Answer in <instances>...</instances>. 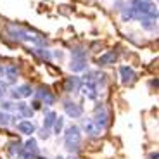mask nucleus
Instances as JSON below:
<instances>
[{"label":"nucleus","instance_id":"nucleus-1","mask_svg":"<svg viewBox=\"0 0 159 159\" xmlns=\"http://www.w3.org/2000/svg\"><path fill=\"white\" fill-rule=\"evenodd\" d=\"M130 9L133 11V19H157V5L152 0H131Z\"/></svg>","mask_w":159,"mask_h":159},{"label":"nucleus","instance_id":"nucleus-2","mask_svg":"<svg viewBox=\"0 0 159 159\" xmlns=\"http://www.w3.org/2000/svg\"><path fill=\"white\" fill-rule=\"evenodd\" d=\"M7 33L11 35V38L17 40V42H26V43H35V45H43V38L35 33L28 31V30L21 28V26H16V24H11L7 30Z\"/></svg>","mask_w":159,"mask_h":159},{"label":"nucleus","instance_id":"nucleus-3","mask_svg":"<svg viewBox=\"0 0 159 159\" xmlns=\"http://www.w3.org/2000/svg\"><path fill=\"white\" fill-rule=\"evenodd\" d=\"M80 145H81V130L78 125H71L64 131V147L75 154L80 151Z\"/></svg>","mask_w":159,"mask_h":159},{"label":"nucleus","instance_id":"nucleus-4","mask_svg":"<svg viewBox=\"0 0 159 159\" xmlns=\"http://www.w3.org/2000/svg\"><path fill=\"white\" fill-rule=\"evenodd\" d=\"M109 109L104 106V104H97L95 106V116H93V121H95L97 125H99L100 128H107L109 126V121H111V118H109Z\"/></svg>","mask_w":159,"mask_h":159},{"label":"nucleus","instance_id":"nucleus-5","mask_svg":"<svg viewBox=\"0 0 159 159\" xmlns=\"http://www.w3.org/2000/svg\"><path fill=\"white\" fill-rule=\"evenodd\" d=\"M62 109H64V112H66L69 118H73V119H78V118L83 116V107H81L80 104L73 102V100H64Z\"/></svg>","mask_w":159,"mask_h":159},{"label":"nucleus","instance_id":"nucleus-6","mask_svg":"<svg viewBox=\"0 0 159 159\" xmlns=\"http://www.w3.org/2000/svg\"><path fill=\"white\" fill-rule=\"evenodd\" d=\"M21 159H36L38 157V145H36V140H28V142L23 145V151H21Z\"/></svg>","mask_w":159,"mask_h":159},{"label":"nucleus","instance_id":"nucleus-7","mask_svg":"<svg viewBox=\"0 0 159 159\" xmlns=\"http://www.w3.org/2000/svg\"><path fill=\"white\" fill-rule=\"evenodd\" d=\"M119 76H121V83L126 85V87L133 85L135 83V80H137L135 69L130 68V66H121V68H119Z\"/></svg>","mask_w":159,"mask_h":159},{"label":"nucleus","instance_id":"nucleus-8","mask_svg":"<svg viewBox=\"0 0 159 159\" xmlns=\"http://www.w3.org/2000/svg\"><path fill=\"white\" fill-rule=\"evenodd\" d=\"M80 90L83 92V95L90 100H95L97 95H99V88H97V85L93 81H81Z\"/></svg>","mask_w":159,"mask_h":159},{"label":"nucleus","instance_id":"nucleus-9","mask_svg":"<svg viewBox=\"0 0 159 159\" xmlns=\"http://www.w3.org/2000/svg\"><path fill=\"white\" fill-rule=\"evenodd\" d=\"M36 99H40L43 104H47V106H54V102H56V95L47 87H40L36 90Z\"/></svg>","mask_w":159,"mask_h":159},{"label":"nucleus","instance_id":"nucleus-10","mask_svg":"<svg viewBox=\"0 0 159 159\" xmlns=\"http://www.w3.org/2000/svg\"><path fill=\"white\" fill-rule=\"evenodd\" d=\"M12 99H23V97H30L33 93V88L30 85H19V87H14L9 90Z\"/></svg>","mask_w":159,"mask_h":159},{"label":"nucleus","instance_id":"nucleus-11","mask_svg":"<svg viewBox=\"0 0 159 159\" xmlns=\"http://www.w3.org/2000/svg\"><path fill=\"white\" fill-rule=\"evenodd\" d=\"M83 130H85V133H87L88 137L102 135V128H100L93 119H87V121H83Z\"/></svg>","mask_w":159,"mask_h":159},{"label":"nucleus","instance_id":"nucleus-12","mask_svg":"<svg viewBox=\"0 0 159 159\" xmlns=\"http://www.w3.org/2000/svg\"><path fill=\"white\" fill-rule=\"evenodd\" d=\"M21 151H23V143L19 140H11L7 145V156L9 159H17L21 156Z\"/></svg>","mask_w":159,"mask_h":159},{"label":"nucleus","instance_id":"nucleus-13","mask_svg":"<svg viewBox=\"0 0 159 159\" xmlns=\"http://www.w3.org/2000/svg\"><path fill=\"white\" fill-rule=\"evenodd\" d=\"M80 87H81V80H80L78 76H69V78L64 81V92H68V93L78 92Z\"/></svg>","mask_w":159,"mask_h":159},{"label":"nucleus","instance_id":"nucleus-14","mask_svg":"<svg viewBox=\"0 0 159 159\" xmlns=\"http://www.w3.org/2000/svg\"><path fill=\"white\" fill-rule=\"evenodd\" d=\"M14 111H16L17 118H33V114H35V111L30 107L28 104H24V102H17Z\"/></svg>","mask_w":159,"mask_h":159},{"label":"nucleus","instance_id":"nucleus-15","mask_svg":"<svg viewBox=\"0 0 159 159\" xmlns=\"http://www.w3.org/2000/svg\"><path fill=\"white\" fill-rule=\"evenodd\" d=\"M17 130H19L21 133H24V135H33L36 126L31 119H24V121H19V123H17Z\"/></svg>","mask_w":159,"mask_h":159},{"label":"nucleus","instance_id":"nucleus-16","mask_svg":"<svg viewBox=\"0 0 159 159\" xmlns=\"http://www.w3.org/2000/svg\"><path fill=\"white\" fill-rule=\"evenodd\" d=\"M116 61H118V54L112 52V50H109V52H106L104 56H100L99 59H97V64H99V66H109V64H114Z\"/></svg>","mask_w":159,"mask_h":159},{"label":"nucleus","instance_id":"nucleus-17","mask_svg":"<svg viewBox=\"0 0 159 159\" xmlns=\"http://www.w3.org/2000/svg\"><path fill=\"white\" fill-rule=\"evenodd\" d=\"M4 76L7 78L9 83H14L19 78V68H16V66H7V68H4Z\"/></svg>","mask_w":159,"mask_h":159},{"label":"nucleus","instance_id":"nucleus-18","mask_svg":"<svg viewBox=\"0 0 159 159\" xmlns=\"http://www.w3.org/2000/svg\"><path fill=\"white\" fill-rule=\"evenodd\" d=\"M69 69H71V71H75V73L85 71V69H87V59H75V57H71Z\"/></svg>","mask_w":159,"mask_h":159},{"label":"nucleus","instance_id":"nucleus-19","mask_svg":"<svg viewBox=\"0 0 159 159\" xmlns=\"http://www.w3.org/2000/svg\"><path fill=\"white\" fill-rule=\"evenodd\" d=\"M31 52L33 54H36V56L40 57V59H45L48 62L50 61V52L47 50V48H42V47H35V48H31Z\"/></svg>","mask_w":159,"mask_h":159},{"label":"nucleus","instance_id":"nucleus-20","mask_svg":"<svg viewBox=\"0 0 159 159\" xmlns=\"http://www.w3.org/2000/svg\"><path fill=\"white\" fill-rule=\"evenodd\" d=\"M11 123H16V116L9 114L5 111H0V125H11Z\"/></svg>","mask_w":159,"mask_h":159},{"label":"nucleus","instance_id":"nucleus-21","mask_svg":"<svg viewBox=\"0 0 159 159\" xmlns=\"http://www.w3.org/2000/svg\"><path fill=\"white\" fill-rule=\"evenodd\" d=\"M56 118H57L56 112L47 111V112H45V119H43V126L45 128H52V125L56 123Z\"/></svg>","mask_w":159,"mask_h":159},{"label":"nucleus","instance_id":"nucleus-22","mask_svg":"<svg viewBox=\"0 0 159 159\" xmlns=\"http://www.w3.org/2000/svg\"><path fill=\"white\" fill-rule=\"evenodd\" d=\"M52 128H54V133H56V135H61V133H62V130H64V118L57 116L56 123L52 125Z\"/></svg>","mask_w":159,"mask_h":159},{"label":"nucleus","instance_id":"nucleus-23","mask_svg":"<svg viewBox=\"0 0 159 159\" xmlns=\"http://www.w3.org/2000/svg\"><path fill=\"white\" fill-rule=\"evenodd\" d=\"M71 57H75V59H87V50L85 48H73L71 50Z\"/></svg>","mask_w":159,"mask_h":159},{"label":"nucleus","instance_id":"nucleus-24","mask_svg":"<svg viewBox=\"0 0 159 159\" xmlns=\"http://www.w3.org/2000/svg\"><path fill=\"white\" fill-rule=\"evenodd\" d=\"M140 23H142V26L145 30H149V31H152V30L156 28V19H147V17H145V19H140Z\"/></svg>","mask_w":159,"mask_h":159},{"label":"nucleus","instance_id":"nucleus-25","mask_svg":"<svg viewBox=\"0 0 159 159\" xmlns=\"http://www.w3.org/2000/svg\"><path fill=\"white\" fill-rule=\"evenodd\" d=\"M0 107H2V111L9 112V111H14V109H16V104L11 102V100H4V102L0 104Z\"/></svg>","mask_w":159,"mask_h":159},{"label":"nucleus","instance_id":"nucleus-26","mask_svg":"<svg viewBox=\"0 0 159 159\" xmlns=\"http://www.w3.org/2000/svg\"><path fill=\"white\" fill-rule=\"evenodd\" d=\"M121 17H123V21H131L133 19V11H131L130 7H126L123 11V14H121Z\"/></svg>","mask_w":159,"mask_h":159},{"label":"nucleus","instance_id":"nucleus-27","mask_svg":"<svg viewBox=\"0 0 159 159\" xmlns=\"http://www.w3.org/2000/svg\"><path fill=\"white\" fill-rule=\"evenodd\" d=\"M7 81H2L0 80V102H2V99L5 97V93H7Z\"/></svg>","mask_w":159,"mask_h":159},{"label":"nucleus","instance_id":"nucleus-28","mask_svg":"<svg viewBox=\"0 0 159 159\" xmlns=\"http://www.w3.org/2000/svg\"><path fill=\"white\" fill-rule=\"evenodd\" d=\"M38 137H40L42 140H47L48 137H50V128H45V126H43L42 130L38 131Z\"/></svg>","mask_w":159,"mask_h":159},{"label":"nucleus","instance_id":"nucleus-29","mask_svg":"<svg viewBox=\"0 0 159 159\" xmlns=\"http://www.w3.org/2000/svg\"><path fill=\"white\" fill-rule=\"evenodd\" d=\"M149 159H157V152H151V154H149Z\"/></svg>","mask_w":159,"mask_h":159},{"label":"nucleus","instance_id":"nucleus-30","mask_svg":"<svg viewBox=\"0 0 159 159\" xmlns=\"http://www.w3.org/2000/svg\"><path fill=\"white\" fill-rule=\"evenodd\" d=\"M0 76H4V66H2V62H0Z\"/></svg>","mask_w":159,"mask_h":159},{"label":"nucleus","instance_id":"nucleus-31","mask_svg":"<svg viewBox=\"0 0 159 159\" xmlns=\"http://www.w3.org/2000/svg\"><path fill=\"white\" fill-rule=\"evenodd\" d=\"M62 159H76V157H71V156H69V157H62Z\"/></svg>","mask_w":159,"mask_h":159},{"label":"nucleus","instance_id":"nucleus-32","mask_svg":"<svg viewBox=\"0 0 159 159\" xmlns=\"http://www.w3.org/2000/svg\"><path fill=\"white\" fill-rule=\"evenodd\" d=\"M36 159H47V157H36Z\"/></svg>","mask_w":159,"mask_h":159}]
</instances>
